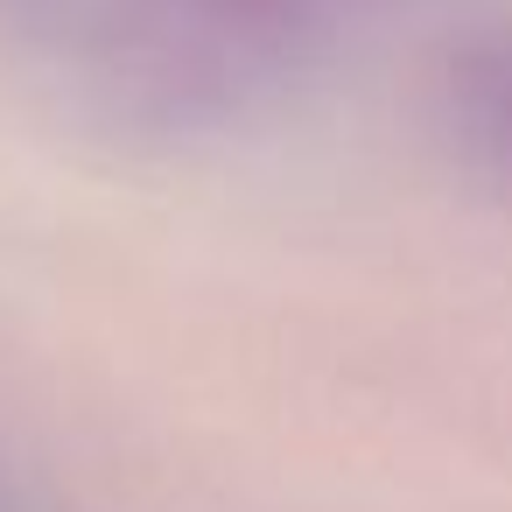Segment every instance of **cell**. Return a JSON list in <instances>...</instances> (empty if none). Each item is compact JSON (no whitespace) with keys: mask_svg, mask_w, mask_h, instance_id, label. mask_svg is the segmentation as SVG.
Wrapping results in <instances>:
<instances>
[{"mask_svg":"<svg viewBox=\"0 0 512 512\" xmlns=\"http://www.w3.org/2000/svg\"><path fill=\"white\" fill-rule=\"evenodd\" d=\"M442 113L456 148L512 183V36H470L449 50Z\"/></svg>","mask_w":512,"mask_h":512,"instance_id":"obj_1","label":"cell"}]
</instances>
